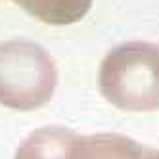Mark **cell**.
<instances>
[{"label": "cell", "instance_id": "7a4b0ae2", "mask_svg": "<svg viewBox=\"0 0 159 159\" xmlns=\"http://www.w3.org/2000/svg\"><path fill=\"white\" fill-rule=\"evenodd\" d=\"M58 73L52 56L40 44L14 39L0 42V104L31 111L52 98Z\"/></svg>", "mask_w": 159, "mask_h": 159}, {"label": "cell", "instance_id": "277c9868", "mask_svg": "<svg viewBox=\"0 0 159 159\" xmlns=\"http://www.w3.org/2000/svg\"><path fill=\"white\" fill-rule=\"evenodd\" d=\"M79 134L65 127H42L23 140L16 159H69Z\"/></svg>", "mask_w": 159, "mask_h": 159}, {"label": "cell", "instance_id": "3957f363", "mask_svg": "<svg viewBox=\"0 0 159 159\" xmlns=\"http://www.w3.org/2000/svg\"><path fill=\"white\" fill-rule=\"evenodd\" d=\"M146 148L123 134H92L79 136L69 159H144Z\"/></svg>", "mask_w": 159, "mask_h": 159}, {"label": "cell", "instance_id": "8992f818", "mask_svg": "<svg viewBox=\"0 0 159 159\" xmlns=\"http://www.w3.org/2000/svg\"><path fill=\"white\" fill-rule=\"evenodd\" d=\"M144 159H159V150L146 148V150H144Z\"/></svg>", "mask_w": 159, "mask_h": 159}, {"label": "cell", "instance_id": "5b68a950", "mask_svg": "<svg viewBox=\"0 0 159 159\" xmlns=\"http://www.w3.org/2000/svg\"><path fill=\"white\" fill-rule=\"evenodd\" d=\"M16 2L50 25H69L83 19L92 6V0H16Z\"/></svg>", "mask_w": 159, "mask_h": 159}, {"label": "cell", "instance_id": "6da1fadb", "mask_svg": "<svg viewBox=\"0 0 159 159\" xmlns=\"http://www.w3.org/2000/svg\"><path fill=\"white\" fill-rule=\"evenodd\" d=\"M100 92L127 111L159 109V48L132 40L111 48L98 71Z\"/></svg>", "mask_w": 159, "mask_h": 159}]
</instances>
